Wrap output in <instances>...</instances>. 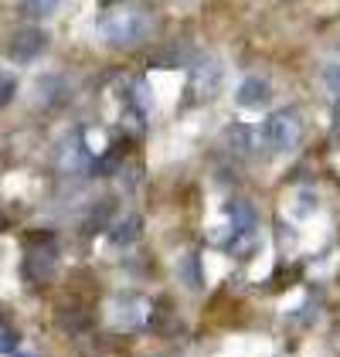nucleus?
<instances>
[{"label":"nucleus","mask_w":340,"mask_h":357,"mask_svg":"<svg viewBox=\"0 0 340 357\" xmlns=\"http://www.w3.org/2000/svg\"><path fill=\"white\" fill-rule=\"evenodd\" d=\"M153 28H157V17L143 7H119V10L102 14L99 21V34L113 48H137L153 34Z\"/></svg>","instance_id":"f257e3e1"},{"label":"nucleus","mask_w":340,"mask_h":357,"mask_svg":"<svg viewBox=\"0 0 340 357\" xmlns=\"http://www.w3.org/2000/svg\"><path fill=\"white\" fill-rule=\"evenodd\" d=\"M14 92H17V79H14V72H0V109L14 99Z\"/></svg>","instance_id":"9b49d317"},{"label":"nucleus","mask_w":340,"mask_h":357,"mask_svg":"<svg viewBox=\"0 0 340 357\" xmlns=\"http://www.w3.org/2000/svg\"><path fill=\"white\" fill-rule=\"evenodd\" d=\"M337 48H340V41H337Z\"/></svg>","instance_id":"f3484780"},{"label":"nucleus","mask_w":340,"mask_h":357,"mask_svg":"<svg viewBox=\"0 0 340 357\" xmlns=\"http://www.w3.org/2000/svg\"><path fill=\"white\" fill-rule=\"evenodd\" d=\"M269 99H272V85L269 79H245L242 89H238V106H245V109H258V106H269Z\"/></svg>","instance_id":"39448f33"},{"label":"nucleus","mask_w":340,"mask_h":357,"mask_svg":"<svg viewBox=\"0 0 340 357\" xmlns=\"http://www.w3.org/2000/svg\"><path fill=\"white\" fill-rule=\"evenodd\" d=\"M323 79H327V89H330V92H334V96L340 99V61H334V65H327Z\"/></svg>","instance_id":"f8f14e48"},{"label":"nucleus","mask_w":340,"mask_h":357,"mask_svg":"<svg viewBox=\"0 0 340 357\" xmlns=\"http://www.w3.org/2000/svg\"><path fill=\"white\" fill-rule=\"evenodd\" d=\"M14 347H17V333L0 330V354H14Z\"/></svg>","instance_id":"ddd939ff"},{"label":"nucleus","mask_w":340,"mask_h":357,"mask_svg":"<svg viewBox=\"0 0 340 357\" xmlns=\"http://www.w3.org/2000/svg\"><path fill=\"white\" fill-rule=\"evenodd\" d=\"M45 45H48V34L41 28H21L10 41V58L14 61H31V58H38L45 52Z\"/></svg>","instance_id":"20e7f679"},{"label":"nucleus","mask_w":340,"mask_h":357,"mask_svg":"<svg viewBox=\"0 0 340 357\" xmlns=\"http://www.w3.org/2000/svg\"><path fill=\"white\" fill-rule=\"evenodd\" d=\"M337 143H340V112H337Z\"/></svg>","instance_id":"2eb2a0df"},{"label":"nucleus","mask_w":340,"mask_h":357,"mask_svg":"<svg viewBox=\"0 0 340 357\" xmlns=\"http://www.w3.org/2000/svg\"><path fill=\"white\" fill-rule=\"evenodd\" d=\"M140 235H143V221L137 215H126L123 221H116L113 228H109V242L113 245H133Z\"/></svg>","instance_id":"423d86ee"},{"label":"nucleus","mask_w":340,"mask_h":357,"mask_svg":"<svg viewBox=\"0 0 340 357\" xmlns=\"http://www.w3.org/2000/svg\"><path fill=\"white\" fill-rule=\"evenodd\" d=\"M228 218H231V225L235 228H242V231H252L255 225V208L249 204V201H228Z\"/></svg>","instance_id":"0eeeda50"},{"label":"nucleus","mask_w":340,"mask_h":357,"mask_svg":"<svg viewBox=\"0 0 340 357\" xmlns=\"http://www.w3.org/2000/svg\"><path fill=\"white\" fill-rule=\"evenodd\" d=\"M10 357H34V354H17V351H14V354H10Z\"/></svg>","instance_id":"dca6fc26"},{"label":"nucleus","mask_w":340,"mask_h":357,"mask_svg":"<svg viewBox=\"0 0 340 357\" xmlns=\"http://www.w3.org/2000/svg\"><path fill=\"white\" fill-rule=\"evenodd\" d=\"M109 208H113V204H109V201H102V204H99V211H92V221H88V225L102 228V221H106V215H109Z\"/></svg>","instance_id":"4468645a"},{"label":"nucleus","mask_w":340,"mask_h":357,"mask_svg":"<svg viewBox=\"0 0 340 357\" xmlns=\"http://www.w3.org/2000/svg\"><path fill=\"white\" fill-rule=\"evenodd\" d=\"M180 275H184V282H187L191 289H204V279H201V262H198V255H194V252L180 262Z\"/></svg>","instance_id":"6e6552de"},{"label":"nucleus","mask_w":340,"mask_h":357,"mask_svg":"<svg viewBox=\"0 0 340 357\" xmlns=\"http://www.w3.org/2000/svg\"><path fill=\"white\" fill-rule=\"evenodd\" d=\"M303 137V119L296 109H279L272 112L262 126V139L269 150H293Z\"/></svg>","instance_id":"f03ea898"},{"label":"nucleus","mask_w":340,"mask_h":357,"mask_svg":"<svg viewBox=\"0 0 340 357\" xmlns=\"http://www.w3.org/2000/svg\"><path fill=\"white\" fill-rule=\"evenodd\" d=\"M55 242L45 235V238H34L28 245V255H24V273L28 279H48V275L55 273Z\"/></svg>","instance_id":"7ed1b4c3"},{"label":"nucleus","mask_w":340,"mask_h":357,"mask_svg":"<svg viewBox=\"0 0 340 357\" xmlns=\"http://www.w3.org/2000/svg\"><path fill=\"white\" fill-rule=\"evenodd\" d=\"M58 7V0H21V14L38 21V17H48L52 10Z\"/></svg>","instance_id":"1a4fd4ad"},{"label":"nucleus","mask_w":340,"mask_h":357,"mask_svg":"<svg viewBox=\"0 0 340 357\" xmlns=\"http://www.w3.org/2000/svg\"><path fill=\"white\" fill-rule=\"evenodd\" d=\"M119 157H123V153H119V146H113V150H106V153H102V160H95V164H92V170H95V174H102V177H109V174H116V167H119Z\"/></svg>","instance_id":"9d476101"}]
</instances>
